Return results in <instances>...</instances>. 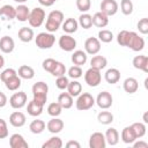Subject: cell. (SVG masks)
Listing matches in <instances>:
<instances>
[{"label": "cell", "instance_id": "cell-1", "mask_svg": "<svg viewBox=\"0 0 148 148\" xmlns=\"http://www.w3.org/2000/svg\"><path fill=\"white\" fill-rule=\"evenodd\" d=\"M65 20V16H64V13L61 10H52L50 12V14L47 15V20H46V23H45V28H46V31L47 32H56Z\"/></svg>", "mask_w": 148, "mask_h": 148}, {"label": "cell", "instance_id": "cell-2", "mask_svg": "<svg viewBox=\"0 0 148 148\" xmlns=\"http://www.w3.org/2000/svg\"><path fill=\"white\" fill-rule=\"evenodd\" d=\"M32 96H34V101L42 104V105H45L46 103V99H47V91H49V86L44 82V81H38L36 82L32 88Z\"/></svg>", "mask_w": 148, "mask_h": 148}, {"label": "cell", "instance_id": "cell-3", "mask_svg": "<svg viewBox=\"0 0 148 148\" xmlns=\"http://www.w3.org/2000/svg\"><path fill=\"white\" fill-rule=\"evenodd\" d=\"M35 43L37 45L38 49L40 50H47L51 49L54 43H56V37L52 32H39L36 37H35Z\"/></svg>", "mask_w": 148, "mask_h": 148}, {"label": "cell", "instance_id": "cell-4", "mask_svg": "<svg viewBox=\"0 0 148 148\" xmlns=\"http://www.w3.org/2000/svg\"><path fill=\"white\" fill-rule=\"evenodd\" d=\"M45 20V10L42 7H35L30 10L28 22L31 28H39Z\"/></svg>", "mask_w": 148, "mask_h": 148}, {"label": "cell", "instance_id": "cell-5", "mask_svg": "<svg viewBox=\"0 0 148 148\" xmlns=\"http://www.w3.org/2000/svg\"><path fill=\"white\" fill-rule=\"evenodd\" d=\"M94 104H95V98L89 92H81L77 96V99L75 102V106L79 111L89 110L94 106Z\"/></svg>", "mask_w": 148, "mask_h": 148}, {"label": "cell", "instance_id": "cell-6", "mask_svg": "<svg viewBox=\"0 0 148 148\" xmlns=\"http://www.w3.org/2000/svg\"><path fill=\"white\" fill-rule=\"evenodd\" d=\"M126 46L130 47L134 52H139V51L143 50V47H145V39L141 36H139L136 32L130 31Z\"/></svg>", "mask_w": 148, "mask_h": 148}, {"label": "cell", "instance_id": "cell-7", "mask_svg": "<svg viewBox=\"0 0 148 148\" xmlns=\"http://www.w3.org/2000/svg\"><path fill=\"white\" fill-rule=\"evenodd\" d=\"M84 81L89 87H97L102 81V74L101 71L95 69L90 67L84 73Z\"/></svg>", "mask_w": 148, "mask_h": 148}, {"label": "cell", "instance_id": "cell-8", "mask_svg": "<svg viewBox=\"0 0 148 148\" xmlns=\"http://www.w3.org/2000/svg\"><path fill=\"white\" fill-rule=\"evenodd\" d=\"M58 45H59V47L62 51H65V52H72L76 47V40L71 35L66 34V35H62V36L59 37Z\"/></svg>", "mask_w": 148, "mask_h": 148}, {"label": "cell", "instance_id": "cell-9", "mask_svg": "<svg viewBox=\"0 0 148 148\" xmlns=\"http://www.w3.org/2000/svg\"><path fill=\"white\" fill-rule=\"evenodd\" d=\"M101 51V42L97 37H89L84 42V52L90 56H95Z\"/></svg>", "mask_w": 148, "mask_h": 148}, {"label": "cell", "instance_id": "cell-10", "mask_svg": "<svg viewBox=\"0 0 148 148\" xmlns=\"http://www.w3.org/2000/svg\"><path fill=\"white\" fill-rule=\"evenodd\" d=\"M28 101V96L24 91L14 92L9 98V104L13 109H22Z\"/></svg>", "mask_w": 148, "mask_h": 148}, {"label": "cell", "instance_id": "cell-11", "mask_svg": "<svg viewBox=\"0 0 148 148\" xmlns=\"http://www.w3.org/2000/svg\"><path fill=\"white\" fill-rule=\"evenodd\" d=\"M99 8L101 12L104 13L106 16H113L114 14H117L119 5L116 0H102Z\"/></svg>", "mask_w": 148, "mask_h": 148}, {"label": "cell", "instance_id": "cell-12", "mask_svg": "<svg viewBox=\"0 0 148 148\" xmlns=\"http://www.w3.org/2000/svg\"><path fill=\"white\" fill-rule=\"evenodd\" d=\"M95 103L103 110L105 109H109L112 103H113V98H112V95L109 92V91H102L97 95L96 99H95Z\"/></svg>", "mask_w": 148, "mask_h": 148}, {"label": "cell", "instance_id": "cell-13", "mask_svg": "<svg viewBox=\"0 0 148 148\" xmlns=\"http://www.w3.org/2000/svg\"><path fill=\"white\" fill-rule=\"evenodd\" d=\"M106 141L105 136L102 132H94L89 138V147L90 148H105Z\"/></svg>", "mask_w": 148, "mask_h": 148}, {"label": "cell", "instance_id": "cell-14", "mask_svg": "<svg viewBox=\"0 0 148 148\" xmlns=\"http://www.w3.org/2000/svg\"><path fill=\"white\" fill-rule=\"evenodd\" d=\"M132 65L136 69H141L145 73H148V57L145 54L135 56L132 60Z\"/></svg>", "mask_w": 148, "mask_h": 148}, {"label": "cell", "instance_id": "cell-15", "mask_svg": "<svg viewBox=\"0 0 148 148\" xmlns=\"http://www.w3.org/2000/svg\"><path fill=\"white\" fill-rule=\"evenodd\" d=\"M27 121V117L21 111H15L9 116V124L14 127H22Z\"/></svg>", "mask_w": 148, "mask_h": 148}, {"label": "cell", "instance_id": "cell-16", "mask_svg": "<svg viewBox=\"0 0 148 148\" xmlns=\"http://www.w3.org/2000/svg\"><path fill=\"white\" fill-rule=\"evenodd\" d=\"M46 128L50 133H53V134H57V133H60L64 128V121L58 118V117H53L52 119H50L46 124Z\"/></svg>", "mask_w": 148, "mask_h": 148}, {"label": "cell", "instance_id": "cell-17", "mask_svg": "<svg viewBox=\"0 0 148 148\" xmlns=\"http://www.w3.org/2000/svg\"><path fill=\"white\" fill-rule=\"evenodd\" d=\"M9 146L12 148H28L29 145L28 142L25 141V139L18 134V133H14L10 135L9 138Z\"/></svg>", "mask_w": 148, "mask_h": 148}, {"label": "cell", "instance_id": "cell-18", "mask_svg": "<svg viewBox=\"0 0 148 148\" xmlns=\"http://www.w3.org/2000/svg\"><path fill=\"white\" fill-rule=\"evenodd\" d=\"M15 47V42L9 36H3L0 38V51L3 53H12Z\"/></svg>", "mask_w": 148, "mask_h": 148}, {"label": "cell", "instance_id": "cell-19", "mask_svg": "<svg viewBox=\"0 0 148 148\" xmlns=\"http://www.w3.org/2000/svg\"><path fill=\"white\" fill-rule=\"evenodd\" d=\"M61 27H62V30H64L66 34L71 35V34H74L75 31H77L79 22H77L75 18H73V17H68V18L64 20Z\"/></svg>", "mask_w": 148, "mask_h": 148}, {"label": "cell", "instance_id": "cell-20", "mask_svg": "<svg viewBox=\"0 0 148 148\" xmlns=\"http://www.w3.org/2000/svg\"><path fill=\"white\" fill-rule=\"evenodd\" d=\"M123 88L127 94H134L139 89V82L135 77H127L123 82Z\"/></svg>", "mask_w": 148, "mask_h": 148}, {"label": "cell", "instance_id": "cell-21", "mask_svg": "<svg viewBox=\"0 0 148 148\" xmlns=\"http://www.w3.org/2000/svg\"><path fill=\"white\" fill-rule=\"evenodd\" d=\"M109 24V16L102 12H97L92 15V25L97 28H105Z\"/></svg>", "mask_w": 148, "mask_h": 148}, {"label": "cell", "instance_id": "cell-22", "mask_svg": "<svg viewBox=\"0 0 148 148\" xmlns=\"http://www.w3.org/2000/svg\"><path fill=\"white\" fill-rule=\"evenodd\" d=\"M73 65H76V66H82L87 62L88 60V54L83 51V50H76L73 52L72 54V58H71Z\"/></svg>", "mask_w": 148, "mask_h": 148}, {"label": "cell", "instance_id": "cell-23", "mask_svg": "<svg viewBox=\"0 0 148 148\" xmlns=\"http://www.w3.org/2000/svg\"><path fill=\"white\" fill-rule=\"evenodd\" d=\"M16 16V9L12 5H3L0 7V17L1 20H14Z\"/></svg>", "mask_w": 148, "mask_h": 148}, {"label": "cell", "instance_id": "cell-24", "mask_svg": "<svg viewBox=\"0 0 148 148\" xmlns=\"http://www.w3.org/2000/svg\"><path fill=\"white\" fill-rule=\"evenodd\" d=\"M105 141L106 143H109L110 146H116L119 142V133L114 127H110L106 130L105 134Z\"/></svg>", "mask_w": 148, "mask_h": 148}, {"label": "cell", "instance_id": "cell-25", "mask_svg": "<svg viewBox=\"0 0 148 148\" xmlns=\"http://www.w3.org/2000/svg\"><path fill=\"white\" fill-rule=\"evenodd\" d=\"M16 16L15 18L20 22H25L28 21V17H29V14H30V9L28 6H25L24 3H20L16 8Z\"/></svg>", "mask_w": 148, "mask_h": 148}, {"label": "cell", "instance_id": "cell-26", "mask_svg": "<svg viewBox=\"0 0 148 148\" xmlns=\"http://www.w3.org/2000/svg\"><path fill=\"white\" fill-rule=\"evenodd\" d=\"M17 36H18V39L23 43H29L34 39L35 35H34V30L31 28H28V27H22L18 32H17Z\"/></svg>", "mask_w": 148, "mask_h": 148}, {"label": "cell", "instance_id": "cell-27", "mask_svg": "<svg viewBox=\"0 0 148 148\" xmlns=\"http://www.w3.org/2000/svg\"><path fill=\"white\" fill-rule=\"evenodd\" d=\"M106 65H108V59L104 56L95 54L90 60V67L98 69V71H102L103 68H105Z\"/></svg>", "mask_w": 148, "mask_h": 148}, {"label": "cell", "instance_id": "cell-28", "mask_svg": "<svg viewBox=\"0 0 148 148\" xmlns=\"http://www.w3.org/2000/svg\"><path fill=\"white\" fill-rule=\"evenodd\" d=\"M104 79L108 83L114 84L120 80V71L118 68H109L104 74Z\"/></svg>", "mask_w": 148, "mask_h": 148}, {"label": "cell", "instance_id": "cell-29", "mask_svg": "<svg viewBox=\"0 0 148 148\" xmlns=\"http://www.w3.org/2000/svg\"><path fill=\"white\" fill-rule=\"evenodd\" d=\"M66 89H67V92L72 97H77L82 92V84L77 80H73L68 82V86Z\"/></svg>", "mask_w": 148, "mask_h": 148}, {"label": "cell", "instance_id": "cell-30", "mask_svg": "<svg viewBox=\"0 0 148 148\" xmlns=\"http://www.w3.org/2000/svg\"><path fill=\"white\" fill-rule=\"evenodd\" d=\"M43 109H44V105H42V104L35 102L34 99L30 101V102L28 103V106H27L28 113H29L30 116H32V117H38V116H40L42 112H43Z\"/></svg>", "mask_w": 148, "mask_h": 148}, {"label": "cell", "instance_id": "cell-31", "mask_svg": "<svg viewBox=\"0 0 148 148\" xmlns=\"http://www.w3.org/2000/svg\"><path fill=\"white\" fill-rule=\"evenodd\" d=\"M17 75L21 77V79H24V80H31L34 76H35V71L31 66H28V65H22L18 67V71H17Z\"/></svg>", "mask_w": 148, "mask_h": 148}, {"label": "cell", "instance_id": "cell-32", "mask_svg": "<svg viewBox=\"0 0 148 148\" xmlns=\"http://www.w3.org/2000/svg\"><path fill=\"white\" fill-rule=\"evenodd\" d=\"M62 109H71L73 106V97L68 94V92H61L59 96H58V101H57Z\"/></svg>", "mask_w": 148, "mask_h": 148}, {"label": "cell", "instance_id": "cell-33", "mask_svg": "<svg viewBox=\"0 0 148 148\" xmlns=\"http://www.w3.org/2000/svg\"><path fill=\"white\" fill-rule=\"evenodd\" d=\"M45 127H46V124H45V121L42 120V119H35V120H32V121L30 123V125H29V130H30V132L34 133V134H40V133L45 130Z\"/></svg>", "mask_w": 148, "mask_h": 148}, {"label": "cell", "instance_id": "cell-34", "mask_svg": "<svg viewBox=\"0 0 148 148\" xmlns=\"http://www.w3.org/2000/svg\"><path fill=\"white\" fill-rule=\"evenodd\" d=\"M120 138H121V141H123V142L128 143V145H130V143H133V142L136 140V138H135V135H134V133H133L131 126H126V127L123 128L121 134H120Z\"/></svg>", "mask_w": 148, "mask_h": 148}, {"label": "cell", "instance_id": "cell-35", "mask_svg": "<svg viewBox=\"0 0 148 148\" xmlns=\"http://www.w3.org/2000/svg\"><path fill=\"white\" fill-rule=\"evenodd\" d=\"M3 83H5V86H6V88H7L8 90H10V91H16V90L21 87V77H20L18 75H15V76L8 79L7 81H5Z\"/></svg>", "mask_w": 148, "mask_h": 148}, {"label": "cell", "instance_id": "cell-36", "mask_svg": "<svg viewBox=\"0 0 148 148\" xmlns=\"http://www.w3.org/2000/svg\"><path fill=\"white\" fill-rule=\"evenodd\" d=\"M131 128H132V131H133V133H134L136 139H141L146 134V130H147L145 123H140V121L133 123L131 125Z\"/></svg>", "mask_w": 148, "mask_h": 148}, {"label": "cell", "instance_id": "cell-37", "mask_svg": "<svg viewBox=\"0 0 148 148\" xmlns=\"http://www.w3.org/2000/svg\"><path fill=\"white\" fill-rule=\"evenodd\" d=\"M79 25L83 29H89L92 27V16L88 13H82L79 17Z\"/></svg>", "mask_w": 148, "mask_h": 148}, {"label": "cell", "instance_id": "cell-38", "mask_svg": "<svg viewBox=\"0 0 148 148\" xmlns=\"http://www.w3.org/2000/svg\"><path fill=\"white\" fill-rule=\"evenodd\" d=\"M43 148H61L62 147V140L59 136H51L49 140H46L43 146Z\"/></svg>", "mask_w": 148, "mask_h": 148}, {"label": "cell", "instance_id": "cell-39", "mask_svg": "<svg viewBox=\"0 0 148 148\" xmlns=\"http://www.w3.org/2000/svg\"><path fill=\"white\" fill-rule=\"evenodd\" d=\"M97 120L103 125H109L113 121V114L110 111H101L97 114Z\"/></svg>", "mask_w": 148, "mask_h": 148}, {"label": "cell", "instance_id": "cell-40", "mask_svg": "<svg viewBox=\"0 0 148 148\" xmlns=\"http://www.w3.org/2000/svg\"><path fill=\"white\" fill-rule=\"evenodd\" d=\"M46 111L51 117H58V116H60V113L62 111V108L58 102H52V103L49 104Z\"/></svg>", "mask_w": 148, "mask_h": 148}, {"label": "cell", "instance_id": "cell-41", "mask_svg": "<svg viewBox=\"0 0 148 148\" xmlns=\"http://www.w3.org/2000/svg\"><path fill=\"white\" fill-rule=\"evenodd\" d=\"M97 38L102 43H110V42L113 40V34H112V31H110L108 29H102V30L98 31V37Z\"/></svg>", "mask_w": 148, "mask_h": 148}, {"label": "cell", "instance_id": "cell-42", "mask_svg": "<svg viewBox=\"0 0 148 148\" xmlns=\"http://www.w3.org/2000/svg\"><path fill=\"white\" fill-rule=\"evenodd\" d=\"M134 6L131 0H121L120 1V10L124 15H131L133 13Z\"/></svg>", "mask_w": 148, "mask_h": 148}, {"label": "cell", "instance_id": "cell-43", "mask_svg": "<svg viewBox=\"0 0 148 148\" xmlns=\"http://www.w3.org/2000/svg\"><path fill=\"white\" fill-rule=\"evenodd\" d=\"M68 76L71 77V79H73V80H77L79 77H81L82 76V74H83V72H82V68H81V66H76V65H74V66H72L69 69H68Z\"/></svg>", "mask_w": 148, "mask_h": 148}, {"label": "cell", "instance_id": "cell-44", "mask_svg": "<svg viewBox=\"0 0 148 148\" xmlns=\"http://www.w3.org/2000/svg\"><path fill=\"white\" fill-rule=\"evenodd\" d=\"M51 74H52L53 76H56V77L61 76V75H65V74H66V66H65L61 61H57V64H56L53 71L51 72Z\"/></svg>", "mask_w": 148, "mask_h": 148}, {"label": "cell", "instance_id": "cell-45", "mask_svg": "<svg viewBox=\"0 0 148 148\" xmlns=\"http://www.w3.org/2000/svg\"><path fill=\"white\" fill-rule=\"evenodd\" d=\"M76 7L81 13H87L91 7V0H76Z\"/></svg>", "mask_w": 148, "mask_h": 148}, {"label": "cell", "instance_id": "cell-46", "mask_svg": "<svg viewBox=\"0 0 148 148\" xmlns=\"http://www.w3.org/2000/svg\"><path fill=\"white\" fill-rule=\"evenodd\" d=\"M128 35H130V31L128 30H121L118 32L117 35V42L120 46H126L127 44V39H128Z\"/></svg>", "mask_w": 148, "mask_h": 148}, {"label": "cell", "instance_id": "cell-47", "mask_svg": "<svg viewBox=\"0 0 148 148\" xmlns=\"http://www.w3.org/2000/svg\"><path fill=\"white\" fill-rule=\"evenodd\" d=\"M15 75H17V72H16L14 68H6V69H3V71L1 72V74H0V80H1L2 82H5V81H7L8 79H10V77H13V76H15Z\"/></svg>", "mask_w": 148, "mask_h": 148}, {"label": "cell", "instance_id": "cell-48", "mask_svg": "<svg viewBox=\"0 0 148 148\" xmlns=\"http://www.w3.org/2000/svg\"><path fill=\"white\" fill-rule=\"evenodd\" d=\"M68 82H69L68 77L65 76V75H61V76H58V77H57V80H56V86H57L58 89L65 90V89L67 88V86H68Z\"/></svg>", "mask_w": 148, "mask_h": 148}, {"label": "cell", "instance_id": "cell-49", "mask_svg": "<svg viewBox=\"0 0 148 148\" xmlns=\"http://www.w3.org/2000/svg\"><path fill=\"white\" fill-rule=\"evenodd\" d=\"M56 64H57V60H54L53 58H46V59L43 61L42 66H43L44 71H46V72L51 73V72L53 71V68H54Z\"/></svg>", "mask_w": 148, "mask_h": 148}, {"label": "cell", "instance_id": "cell-50", "mask_svg": "<svg viewBox=\"0 0 148 148\" xmlns=\"http://www.w3.org/2000/svg\"><path fill=\"white\" fill-rule=\"evenodd\" d=\"M136 27H138V30H139V32H141L142 35H146V34H148V18H147V17H143V18H141V20L138 22Z\"/></svg>", "mask_w": 148, "mask_h": 148}, {"label": "cell", "instance_id": "cell-51", "mask_svg": "<svg viewBox=\"0 0 148 148\" xmlns=\"http://www.w3.org/2000/svg\"><path fill=\"white\" fill-rule=\"evenodd\" d=\"M8 136V127L5 119L0 118V139H5Z\"/></svg>", "mask_w": 148, "mask_h": 148}, {"label": "cell", "instance_id": "cell-52", "mask_svg": "<svg viewBox=\"0 0 148 148\" xmlns=\"http://www.w3.org/2000/svg\"><path fill=\"white\" fill-rule=\"evenodd\" d=\"M7 102H8V98H7L6 94L0 91V108H3L7 104Z\"/></svg>", "mask_w": 148, "mask_h": 148}, {"label": "cell", "instance_id": "cell-53", "mask_svg": "<svg viewBox=\"0 0 148 148\" xmlns=\"http://www.w3.org/2000/svg\"><path fill=\"white\" fill-rule=\"evenodd\" d=\"M133 147L134 148H147L148 147V143L146 141H141V140L140 141H136V142L134 141L133 142Z\"/></svg>", "mask_w": 148, "mask_h": 148}, {"label": "cell", "instance_id": "cell-54", "mask_svg": "<svg viewBox=\"0 0 148 148\" xmlns=\"http://www.w3.org/2000/svg\"><path fill=\"white\" fill-rule=\"evenodd\" d=\"M66 147H67V148H80L81 146H80V143H79L77 141L71 140V141H68V142L66 143Z\"/></svg>", "mask_w": 148, "mask_h": 148}, {"label": "cell", "instance_id": "cell-55", "mask_svg": "<svg viewBox=\"0 0 148 148\" xmlns=\"http://www.w3.org/2000/svg\"><path fill=\"white\" fill-rule=\"evenodd\" d=\"M38 2H39L42 6H44V7H51V6L54 3L53 0H38Z\"/></svg>", "mask_w": 148, "mask_h": 148}, {"label": "cell", "instance_id": "cell-56", "mask_svg": "<svg viewBox=\"0 0 148 148\" xmlns=\"http://www.w3.org/2000/svg\"><path fill=\"white\" fill-rule=\"evenodd\" d=\"M3 66H5V58H3V56L0 54V69H1Z\"/></svg>", "mask_w": 148, "mask_h": 148}, {"label": "cell", "instance_id": "cell-57", "mask_svg": "<svg viewBox=\"0 0 148 148\" xmlns=\"http://www.w3.org/2000/svg\"><path fill=\"white\" fill-rule=\"evenodd\" d=\"M147 116H148V112L146 111V112L143 113V118H142V120H143V123H145V124H147V123H148V118H147Z\"/></svg>", "mask_w": 148, "mask_h": 148}, {"label": "cell", "instance_id": "cell-58", "mask_svg": "<svg viewBox=\"0 0 148 148\" xmlns=\"http://www.w3.org/2000/svg\"><path fill=\"white\" fill-rule=\"evenodd\" d=\"M15 2H17V3H24V2H27L28 0H14Z\"/></svg>", "mask_w": 148, "mask_h": 148}, {"label": "cell", "instance_id": "cell-59", "mask_svg": "<svg viewBox=\"0 0 148 148\" xmlns=\"http://www.w3.org/2000/svg\"><path fill=\"white\" fill-rule=\"evenodd\" d=\"M53 1H54V2H56V1H57V0H53Z\"/></svg>", "mask_w": 148, "mask_h": 148}, {"label": "cell", "instance_id": "cell-60", "mask_svg": "<svg viewBox=\"0 0 148 148\" xmlns=\"http://www.w3.org/2000/svg\"><path fill=\"white\" fill-rule=\"evenodd\" d=\"M0 1H1V0H0Z\"/></svg>", "mask_w": 148, "mask_h": 148}]
</instances>
